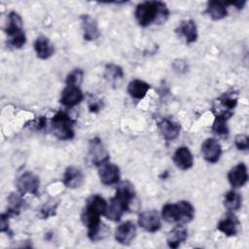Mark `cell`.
<instances>
[{"instance_id":"cell-1","label":"cell","mask_w":249,"mask_h":249,"mask_svg":"<svg viewBox=\"0 0 249 249\" xmlns=\"http://www.w3.org/2000/svg\"><path fill=\"white\" fill-rule=\"evenodd\" d=\"M106 207V200L98 195H93L87 200L86 206L83 209L81 219L88 228V235L91 240H96L100 237L99 233L102 231L100 216L104 215Z\"/></svg>"},{"instance_id":"cell-2","label":"cell","mask_w":249,"mask_h":249,"mask_svg":"<svg viewBox=\"0 0 249 249\" xmlns=\"http://www.w3.org/2000/svg\"><path fill=\"white\" fill-rule=\"evenodd\" d=\"M135 196V190L133 185L128 181L119 184L115 196L112 197L107 204L104 215L107 219L118 222L121 220L124 213L128 210L129 204Z\"/></svg>"},{"instance_id":"cell-3","label":"cell","mask_w":249,"mask_h":249,"mask_svg":"<svg viewBox=\"0 0 249 249\" xmlns=\"http://www.w3.org/2000/svg\"><path fill=\"white\" fill-rule=\"evenodd\" d=\"M134 16L138 24L145 27L151 23H164L168 18L169 11L163 2L146 1L137 5Z\"/></svg>"},{"instance_id":"cell-4","label":"cell","mask_w":249,"mask_h":249,"mask_svg":"<svg viewBox=\"0 0 249 249\" xmlns=\"http://www.w3.org/2000/svg\"><path fill=\"white\" fill-rule=\"evenodd\" d=\"M195 216L194 206L186 200L166 203L162 206L161 217L167 223H189Z\"/></svg>"},{"instance_id":"cell-5","label":"cell","mask_w":249,"mask_h":249,"mask_svg":"<svg viewBox=\"0 0 249 249\" xmlns=\"http://www.w3.org/2000/svg\"><path fill=\"white\" fill-rule=\"evenodd\" d=\"M74 123L65 112L58 111L51 121L52 132L59 140H70L74 137Z\"/></svg>"},{"instance_id":"cell-6","label":"cell","mask_w":249,"mask_h":249,"mask_svg":"<svg viewBox=\"0 0 249 249\" xmlns=\"http://www.w3.org/2000/svg\"><path fill=\"white\" fill-rule=\"evenodd\" d=\"M8 18L9 21L5 32L10 37L9 45L16 49H19L26 42V37L22 29V19L16 12H11Z\"/></svg>"},{"instance_id":"cell-7","label":"cell","mask_w":249,"mask_h":249,"mask_svg":"<svg viewBox=\"0 0 249 249\" xmlns=\"http://www.w3.org/2000/svg\"><path fill=\"white\" fill-rule=\"evenodd\" d=\"M89 160L91 164L100 166L109 160V154L100 138L94 137L89 143Z\"/></svg>"},{"instance_id":"cell-8","label":"cell","mask_w":249,"mask_h":249,"mask_svg":"<svg viewBox=\"0 0 249 249\" xmlns=\"http://www.w3.org/2000/svg\"><path fill=\"white\" fill-rule=\"evenodd\" d=\"M39 186L40 181L38 176L30 171L22 173L17 180V188L21 196L25 194L37 196L39 193Z\"/></svg>"},{"instance_id":"cell-9","label":"cell","mask_w":249,"mask_h":249,"mask_svg":"<svg viewBox=\"0 0 249 249\" xmlns=\"http://www.w3.org/2000/svg\"><path fill=\"white\" fill-rule=\"evenodd\" d=\"M138 225L149 232H156L160 229V219L155 210L144 211L138 216Z\"/></svg>"},{"instance_id":"cell-10","label":"cell","mask_w":249,"mask_h":249,"mask_svg":"<svg viewBox=\"0 0 249 249\" xmlns=\"http://www.w3.org/2000/svg\"><path fill=\"white\" fill-rule=\"evenodd\" d=\"M98 174H99L101 183L105 186H111V185L117 184L120 181V177H121L119 167L116 164L111 163L109 161L100 165Z\"/></svg>"},{"instance_id":"cell-11","label":"cell","mask_w":249,"mask_h":249,"mask_svg":"<svg viewBox=\"0 0 249 249\" xmlns=\"http://www.w3.org/2000/svg\"><path fill=\"white\" fill-rule=\"evenodd\" d=\"M201 153L206 161L210 163H215L219 160L222 148L220 143L214 138H207L201 145Z\"/></svg>"},{"instance_id":"cell-12","label":"cell","mask_w":249,"mask_h":249,"mask_svg":"<svg viewBox=\"0 0 249 249\" xmlns=\"http://www.w3.org/2000/svg\"><path fill=\"white\" fill-rule=\"evenodd\" d=\"M84 99V94L79 87L74 86H66L61 92L60 96V103L67 107L72 108L78 105Z\"/></svg>"},{"instance_id":"cell-13","label":"cell","mask_w":249,"mask_h":249,"mask_svg":"<svg viewBox=\"0 0 249 249\" xmlns=\"http://www.w3.org/2000/svg\"><path fill=\"white\" fill-rule=\"evenodd\" d=\"M228 180L234 189L243 187L248 181L247 166L243 162H240L232 167L228 173Z\"/></svg>"},{"instance_id":"cell-14","label":"cell","mask_w":249,"mask_h":249,"mask_svg":"<svg viewBox=\"0 0 249 249\" xmlns=\"http://www.w3.org/2000/svg\"><path fill=\"white\" fill-rule=\"evenodd\" d=\"M136 235V227L130 221H126L121 224L115 231V239L123 244L127 245L129 244Z\"/></svg>"},{"instance_id":"cell-15","label":"cell","mask_w":249,"mask_h":249,"mask_svg":"<svg viewBox=\"0 0 249 249\" xmlns=\"http://www.w3.org/2000/svg\"><path fill=\"white\" fill-rule=\"evenodd\" d=\"M82 29L84 33V39L87 41H93L99 38L100 31L96 20L89 15H82Z\"/></svg>"},{"instance_id":"cell-16","label":"cell","mask_w":249,"mask_h":249,"mask_svg":"<svg viewBox=\"0 0 249 249\" xmlns=\"http://www.w3.org/2000/svg\"><path fill=\"white\" fill-rule=\"evenodd\" d=\"M62 183L67 188L77 189L84 183V174L81 169L74 166H69L64 171Z\"/></svg>"},{"instance_id":"cell-17","label":"cell","mask_w":249,"mask_h":249,"mask_svg":"<svg viewBox=\"0 0 249 249\" xmlns=\"http://www.w3.org/2000/svg\"><path fill=\"white\" fill-rule=\"evenodd\" d=\"M159 128L160 134L166 141L174 140L179 135L181 130L180 124L168 118H163L159 123Z\"/></svg>"},{"instance_id":"cell-18","label":"cell","mask_w":249,"mask_h":249,"mask_svg":"<svg viewBox=\"0 0 249 249\" xmlns=\"http://www.w3.org/2000/svg\"><path fill=\"white\" fill-rule=\"evenodd\" d=\"M173 162L179 169H190L194 164V158L191 151L185 146L179 147L174 153Z\"/></svg>"},{"instance_id":"cell-19","label":"cell","mask_w":249,"mask_h":249,"mask_svg":"<svg viewBox=\"0 0 249 249\" xmlns=\"http://www.w3.org/2000/svg\"><path fill=\"white\" fill-rule=\"evenodd\" d=\"M34 50L37 56L41 59H48L54 53V47L45 36H40L36 39L34 43Z\"/></svg>"},{"instance_id":"cell-20","label":"cell","mask_w":249,"mask_h":249,"mask_svg":"<svg viewBox=\"0 0 249 249\" xmlns=\"http://www.w3.org/2000/svg\"><path fill=\"white\" fill-rule=\"evenodd\" d=\"M188 237L187 229L182 225H177L173 230L168 232L167 245L170 248H177L183 243Z\"/></svg>"},{"instance_id":"cell-21","label":"cell","mask_w":249,"mask_h":249,"mask_svg":"<svg viewBox=\"0 0 249 249\" xmlns=\"http://www.w3.org/2000/svg\"><path fill=\"white\" fill-rule=\"evenodd\" d=\"M176 31L186 38V42L188 44L194 43L197 39V28L196 22L193 19L182 21Z\"/></svg>"},{"instance_id":"cell-22","label":"cell","mask_w":249,"mask_h":249,"mask_svg":"<svg viewBox=\"0 0 249 249\" xmlns=\"http://www.w3.org/2000/svg\"><path fill=\"white\" fill-rule=\"evenodd\" d=\"M150 89V85L146 82L135 79L132 80L127 86V92L134 99H142Z\"/></svg>"},{"instance_id":"cell-23","label":"cell","mask_w":249,"mask_h":249,"mask_svg":"<svg viewBox=\"0 0 249 249\" xmlns=\"http://www.w3.org/2000/svg\"><path fill=\"white\" fill-rule=\"evenodd\" d=\"M226 5L227 3H223L220 1H210L207 4L205 13L208 14L213 20H220L228 15Z\"/></svg>"},{"instance_id":"cell-24","label":"cell","mask_w":249,"mask_h":249,"mask_svg":"<svg viewBox=\"0 0 249 249\" xmlns=\"http://www.w3.org/2000/svg\"><path fill=\"white\" fill-rule=\"evenodd\" d=\"M239 222L233 215H229L227 218L221 220L218 225L217 229L225 233L228 236H232L237 233V228H238Z\"/></svg>"},{"instance_id":"cell-25","label":"cell","mask_w":249,"mask_h":249,"mask_svg":"<svg viewBox=\"0 0 249 249\" xmlns=\"http://www.w3.org/2000/svg\"><path fill=\"white\" fill-rule=\"evenodd\" d=\"M242 197L241 196L234 192L229 191L224 197V205L229 211H236L241 207Z\"/></svg>"},{"instance_id":"cell-26","label":"cell","mask_w":249,"mask_h":249,"mask_svg":"<svg viewBox=\"0 0 249 249\" xmlns=\"http://www.w3.org/2000/svg\"><path fill=\"white\" fill-rule=\"evenodd\" d=\"M105 77L113 85H116V84L118 85V83L122 81L124 78V71L119 65L110 63V64H107L105 67Z\"/></svg>"},{"instance_id":"cell-27","label":"cell","mask_w":249,"mask_h":249,"mask_svg":"<svg viewBox=\"0 0 249 249\" xmlns=\"http://www.w3.org/2000/svg\"><path fill=\"white\" fill-rule=\"evenodd\" d=\"M24 204V200L21 197V195H18V194H12L9 196V206H8V210L7 213L10 216H14V215H18L22 206Z\"/></svg>"},{"instance_id":"cell-28","label":"cell","mask_w":249,"mask_h":249,"mask_svg":"<svg viewBox=\"0 0 249 249\" xmlns=\"http://www.w3.org/2000/svg\"><path fill=\"white\" fill-rule=\"evenodd\" d=\"M227 121L228 119L222 116H215V121L212 125V130L220 135V136H225L229 134V128L227 125Z\"/></svg>"},{"instance_id":"cell-29","label":"cell","mask_w":249,"mask_h":249,"mask_svg":"<svg viewBox=\"0 0 249 249\" xmlns=\"http://www.w3.org/2000/svg\"><path fill=\"white\" fill-rule=\"evenodd\" d=\"M84 77V72L82 69H74L72 70L66 77V86H74L79 87L82 83Z\"/></svg>"},{"instance_id":"cell-30","label":"cell","mask_w":249,"mask_h":249,"mask_svg":"<svg viewBox=\"0 0 249 249\" xmlns=\"http://www.w3.org/2000/svg\"><path fill=\"white\" fill-rule=\"evenodd\" d=\"M234 144L238 150L245 151L249 148V138L247 135L244 134H238L235 137Z\"/></svg>"},{"instance_id":"cell-31","label":"cell","mask_w":249,"mask_h":249,"mask_svg":"<svg viewBox=\"0 0 249 249\" xmlns=\"http://www.w3.org/2000/svg\"><path fill=\"white\" fill-rule=\"evenodd\" d=\"M9 217L10 215L6 212L4 214H1L0 220H1V231L7 232V234H12V231L9 228Z\"/></svg>"},{"instance_id":"cell-32","label":"cell","mask_w":249,"mask_h":249,"mask_svg":"<svg viewBox=\"0 0 249 249\" xmlns=\"http://www.w3.org/2000/svg\"><path fill=\"white\" fill-rule=\"evenodd\" d=\"M89 111L90 112H93V113H96V112H98L99 110H100V108H101V105H100V103L99 102H90L89 104Z\"/></svg>"}]
</instances>
